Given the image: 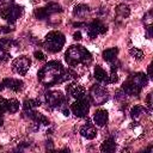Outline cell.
I'll return each instance as SVG.
<instances>
[{
  "label": "cell",
  "instance_id": "cell-1",
  "mask_svg": "<svg viewBox=\"0 0 153 153\" xmlns=\"http://www.w3.org/2000/svg\"><path fill=\"white\" fill-rule=\"evenodd\" d=\"M66 79V71L59 61H50L38 71V80L45 86L62 82Z\"/></svg>",
  "mask_w": 153,
  "mask_h": 153
},
{
  "label": "cell",
  "instance_id": "cell-2",
  "mask_svg": "<svg viewBox=\"0 0 153 153\" xmlns=\"http://www.w3.org/2000/svg\"><path fill=\"white\" fill-rule=\"evenodd\" d=\"M65 60L69 66H76V65H88L92 61V56L90 51L84 48L82 45H71L66 54H65Z\"/></svg>",
  "mask_w": 153,
  "mask_h": 153
},
{
  "label": "cell",
  "instance_id": "cell-3",
  "mask_svg": "<svg viewBox=\"0 0 153 153\" xmlns=\"http://www.w3.org/2000/svg\"><path fill=\"white\" fill-rule=\"evenodd\" d=\"M148 76L143 73H135L130 75L122 85V90L128 96H137L140 94L143 86L147 85Z\"/></svg>",
  "mask_w": 153,
  "mask_h": 153
},
{
  "label": "cell",
  "instance_id": "cell-4",
  "mask_svg": "<svg viewBox=\"0 0 153 153\" xmlns=\"http://www.w3.org/2000/svg\"><path fill=\"white\" fill-rule=\"evenodd\" d=\"M65 35L59 31H51L45 36L44 48L50 53H57L65 45Z\"/></svg>",
  "mask_w": 153,
  "mask_h": 153
},
{
  "label": "cell",
  "instance_id": "cell-5",
  "mask_svg": "<svg viewBox=\"0 0 153 153\" xmlns=\"http://www.w3.org/2000/svg\"><path fill=\"white\" fill-rule=\"evenodd\" d=\"M88 99L94 105H102L108 100V91L100 85H93L90 88Z\"/></svg>",
  "mask_w": 153,
  "mask_h": 153
},
{
  "label": "cell",
  "instance_id": "cell-6",
  "mask_svg": "<svg viewBox=\"0 0 153 153\" xmlns=\"http://www.w3.org/2000/svg\"><path fill=\"white\" fill-rule=\"evenodd\" d=\"M71 110H72L73 115H75L76 117H85L90 110V99L86 96L76 99L71 105Z\"/></svg>",
  "mask_w": 153,
  "mask_h": 153
},
{
  "label": "cell",
  "instance_id": "cell-7",
  "mask_svg": "<svg viewBox=\"0 0 153 153\" xmlns=\"http://www.w3.org/2000/svg\"><path fill=\"white\" fill-rule=\"evenodd\" d=\"M22 12H23V7L22 6H18V5H11V6H7L2 10H0V16L2 19L7 20L8 23H14L20 16H22Z\"/></svg>",
  "mask_w": 153,
  "mask_h": 153
},
{
  "label": "cell",
  "instance_id": "cell-8",
  "mask_svg": "<svg viewBox=\"0 0 153 153\" xmlns=\"http://www.w3.org/2000/svg\"><path fill=\"white\" fill-rule=\"evenodd\" d=\"M30 65H31V60H30L27 56H19V57H16V59L13 60V62H12V68H13V71H14L17 74L24 75V74H26V72L29 71Z\"/></svg>",
  "mask_w": 153,
  "mask_h": 153
},
{
  "label": "cell",
  "instance_id": "cell-9",
  "mask_svg": "<svg viewBox=\"0 0 153 153\" xmlns=\"http://www.w3.org/2000/svg\"><path fill=\"white\" fill-rule=\"evenodd\" d=\"M45 100L50 108H60L66 103V98L60 91H49L45 94Z\"/></svg>",
  "mask_w": 153,
  "mask_h": 153
},
{
  "label": "cell",
  "instance_id": "cell-10",
  "mask_svg": "<svg viewBox=\"0 0 153 153\" xmlns=\"http://www.w3.org/2000/svg\"><path fill=\"white\" fill-rule=\"evenodd\" d=\"M106 32V26L100 22V20H93L88 26H87V36L93 39L100 33Z\"/></svg>",
  "mask_w": 153,
  "mask_h": 153
},
{
  "label": "cell",
  "instance_id": "cell-11",
  "mask_svg": "<svg viewBox=\"0 0 153 153\" xmlns=\"http://www.w3.org/2000/svg\"><path fill=\"white\" fill-rule=\"evenodd\" d=\"M66 91H67V94H68V96H71V97H73V98H75V99H79V98H82V97L86 96L84 87H81L80 85L74 84V82L69 84V85L66 87Z\"/></svg>",
  "mask_w": 153,
  "mask_h": 153
},
{
  "label": "cell",
  "instance_id": "cell-12",
  "mask_svg": "<svg viewBox=\"0 0 153 153\" xmlns=\"http://www.w3.org/2000/svg\"><path fill=\"white\" fill-rule=\"evenodd\" d=\"M80 134H81L84 137H86V139H88V140H92V139H94V137L97 136V130H96L94 126H93L91 122H87L86 124H84V126L80 128Z\"/></svg>",
  "mask_w": 153,
  "mask_h": 153
},
{
  "label": "cell",
  "instance_id": "cell-13",
  "mask_svg": "<svg viewBox=\"0 0 153 153\" xmlns=\"http://www.w3.org/2000/svg\"><path fill=\"white\" fill-rule=\"evenodd\" d=\"M2 84H4L5 87H8V88H11V90L14 91V92H19V91H22L23 85H24L22 80H18V79H11V78H6V79H4V80H2Z\"/></svg>",
  "mask_w": 153,
  "mask_h": 153
},
{
  "label": "cell",
  "instance_id": "cell-14",
  "mask_svg": "<svg viewBox=\"0 0 153 153\" xmlns=\"http://www.w3.org/2000/svg\"><path fill=\"white\" fill-rule=\"evenodd\" d=\"M108 111L106 110H103V109H99L94 112V116H93V121L97 126L99 127H104L106 123H108Z\"/></svg>",
  "mask_w": 153,
  "mask_h": 153
},
{
  "label": "cell",
  "instance_id": "cell-15",
  "mask_svg": "<svg viewBox=\"0 0 153 153\" xmlns=\"http://www.w3.org/2000/svg\"><path fill=\"white\" fill-rule=\"evenodd\" d=\"M93 74H94V78H96L97 81L108 84L109 75H108V73H106L100 66H96V67H94V73H93Z\"/></svg>",
  "mask_w": 153,
  "mask_h": 153
},
{
  "label": "cell",
  "instance_id": "cell-16",
  "mask_svg": "<svg viewBox=\"0 0 153 153\" xmlns=\"http://www.w3.org/2000/svg\"><path fill=\"white\" fill-rule=\"evenodd\" d=\"M116 149V143L112 139H108L105 141H103V143L100 145V151L103 153H111Z\"/></svg>",
  "mask_w": 153,
  "mask_h": 153
},
{
  "label": "cell",
  "instance_id": "cell-17",
  "mask_svg": "<svg viewBox=\"0 0 153 153\" xmlns=\"http://www.w3.org/2000/svg\"><path fill=\"white\" fill-rule=\"evenodd\" d=\"M117 54H118V49L117 48H109V49H105L103 51V59L105 61H108V62H111V61H114L116 59Z\"/></svg>",
  "mask_w": 153,
  "mask_h": 153
},
{
  "label": "cell",
  "instance_id": "cell-18",
  "mask_svg": "<svg viewBox=\"0 0 153 153\" xmlns=\"http://www.w3.org/2000/svg\"><path fill=\"white\" fill-rule=\"evenodd\" d=\"M116 13H117V16H120L121 18H127V17L130 14V10H129V7H128L127 5L121 4V5H118V6L116 7Z\"/></svg>",
  "mask_w": 153,
  "mask_h": 153
},
{
  "label": "cell",
  "instance_id": "cell-19",
  "mask_svg": "<svg viewBox=\"0 0 153 153\" xmlns=\"http://www.w3.org/2000/svg\"><path fill=\"white\" fill-rule=\"evenodd\" d=\"M87 12H88V6L85 5V4H79V5H76V6L74 7V11H73L74 16H78V17H82V16H85Z\"/></svg>",
  "mask_w": 153,
  "mask_h": 153
},
{
  "label": "cell",
  "instance_id": "cell-20",
  "mask_svg": "<svg viewBox=\"0 0 153 153\" xmlns=\"http://www.w3.org/2000/svg\"><path fill=\"white\" fill-rule=\"evenodd\" d=\"M19 109V102L17 99H8L7 100V111L11 114L17 112Z\"/></svg>",
  "mask_w": 153,
  "mask_h": 153
},
{
  "label": "cell",
  "instance_id": "cell-21",
  "mask_svg": "<svg viewBox=\"0 0 153 153\" xmlns=\"http://www.w3.org/2000/svg\"><path fill=\"white\" fill-rule=\"evenodd\" d=\"M45 10H47V12H48V14H51V13H57V12H61L62 11V8H61V6L59 5V4H56V2H49L45 7H44Z\"/></svg>",
  "mask_w": 153,
  "mask_h": 153
},
{
  "label": "cell",
  "instance_id": "cell-22",
  "mask_svg": "<svg viewBox=\"0 0 153 153\" xmlns=\"http://www.w3.org/2000/svg\"><path fill=\"white\" fill-rule=\"evenodd\" d=\"M41 102L38 99H26L24 102V110H30V109H33L36 106H39Z\"/></svg>",
  "mask_w": 153,
  "mask_h": 153
},
{
  "label": "cell",
  "instance_id": "cell-23",
  "mask_svg": "<svg viewBox=\"0 0 153 153\" xmlns=\"http://www.w3.org/2000/svg\"><path fill=\"white\" fill-rule=\"evenodd\" d=\"M129 54L135 59V60H142L143 57H145V54H143V51L141 50V49H139V48H130V50H129Z\"/></svg>",
  "mask_w": 153,
  "mask_h": 153
},
{
  "label": "cell",
  "instance_id": "cell-24",
  "mask_svg": "<svg viewBox=\"0 0 153 153\" xmlns=\"http://www.w3.org/2000/svg\"><path fill=\"white\" fill-rule=\"evenodd\" d=\"M48 16L49 14H48L45 8H37V10H35V17L37 19H39V20H43V19L48 18Z\"/></svg>",
  "mask_w": 153,
  "mask_h": 153
},
{
  "label": "cell",
  "instance_id": "cell-25",
  "mask_svg": "<svg viewBox=\"0 0 153 153\" xmlns=\"http://www.w3.org/2000/svg\"><path fill=\"white\" fill-rule=\"evenodd\" d=\"M142 111H143V108L141 105H134V108H131V110H130V115H131V117L135 118V117H139Z\"/></svg>",
  "mask_w": 153,
  "mask_h": 153
},
{
  "label": "cell",
  "instance_id": "cell-26",
  "mask_svg": "<svg viewBox=\"0 0 153 153\" xmlns=\"http://www.w3.org/2000/svg\"><path fill=\"white\" fill-rule=\"evenodd\" d=\"M142 22H143V24L145 25H152V22H153V13H152V11H148L145 16H143V18H142Z\"/></svg>",
  "mask_w": 153,
  "mask_h": 153
},
{
  "label": "cell",
  "instance_id": "cell-27",
  "mask_svg": "<svg viewBox=\"0 0 153 153\" xmlns=\"http://www.w3.org/2000/svg\"><path fill=\"white\" fill-rule=\"evenodd\" d=\"M12 44H13V42H12V39H10V38H1V39H0V47H2V48L6 49V50H8V49L12 47Z\"/></svg>",
  "mask_w": 153,
  "mask_h": 153
},
{
  "label": "cell",
  "instance_id": "cell-28",
  "mask_svg": "<svg viewBox=\"0 0 153 153\" xmlns=\"http://www.w3.org/2000/svg\"><path fill=\"white\" fill-rule=\"evenodd\" d=\"M8 57H10V54L7 53V50L4 49L2 47H0V63L6 62L8 60Z\"/></svg>",
  "mask_w": 153,
  "mask_h": 153
},
{
  "label": "cell",
  "instance_id": "cell-29",
  "mask_svg": "<svg viewBox=\"0 0 153 153\" xmlns=\"http://www.w3.org/2000/svg\"><path fill=\"white\" fill-rule=\"evenodd\" d=\"M6 111H7V99L0 98V116H2V114Z\"/></svg>",
  "mask_w": 153,
  "mask_h": 153
},
{
  "label": "cell",
  "instance_id": "cell-30",
  "mask_svg": "<svg viewBox=\"0 0 153 153\" xmlns=\"http://www.w3.org/2000/svg\"><path fill=\"white\" fill-rule=\"evenodd\" d=\"M117 80H118V76H117L116 72H111L109 79H108V84H114V82H116Z\"/></svg>",
  "mask_w": 153,
  "mask_h": 153
},
{
  "label": "cell",
  "instance_id": "cell-31",
  "mask_svg": "<svg viewBox=\"0 0 153 153\" xmlns=\"http://www.w3.org/2000/svg\"><path fill=\"white\" fill-rule=\"evenodd\" d=\"M13 29L10 26V25H4V26H0V32L1 33H8V32H12Z\"/></svg>",
  "mask_w": 153,
  "mask_h": 153
},
{
  "label": "cell",
  "instance_id": "cell-32",
  "mask_svg": "<svg viewBox=\"0 0 153 153\" xmlns=\"http://www.w3.org/2000/svg\"><path fill=\"white\" fill-rule=\"evenodd\" d=\"M35 57H36L37 60H41V61H42V60L45 59V55H44L41 50H36V51H35Z\"/></svg>",
  "mask_w": 153,
  "mask_h": 153
},
{
  "label": "cell",
  "instance_id": "cell-33",
  "mask_svg": "<svg viewBox=\"0 0 153 153\" xmlns=\"http://www.w3.org/2000/svg\"><path fill=\"white\" fill-rule=\"evenodd\" d=\"M152 35H153V27H152V25H148L147 26V37L152 38Z\"/></svg>",
  "mask_w": 153,
  "mask_h": 153
},
{
  "label": "cell",
  "instance_id": "cell-34",
  "mask_svg": "<svg viewBox=\"0 0 153 153\" xmlns=\"http://www.w3.org/2000/svg\"><path fill=\"white\" fill-rule=\"evenodd\" d=\"M73 38H74L75 41H80V39H81V33H80V31H76V32H74V35H73Z\"/></svg>",
  "mask_w": 153,
  "mask_h": 153
},
{
  "label": "cell",
  "instance_id": "cell-35",
  "mask_svg": "<svg viewBox=\"0 0 153 153\" xmlns=\"http://www.w3.org/2000/svg\"><path fill=\"white\" fill-rule=\"evenodd\" d=\"M151 97H152V94H151V93H148V94H147V105H148V108H149V109H151V106H152Z\"/></svg>",
  "mask_w": 153,
  "mask_h": 153
},
{
  "label": "cell",
  "instance_id": "cell-36",
  "mask_svg": "<svg viewBox=\"0 0 153 153\" xmlns=\"http://www.w3.org/2000/svg\"><path fill=\"white\" fill-rule=\"evenodd\" d=\"M152 67H153V66H152V63H151V65L148 66V78H151V79L153 78V76H152Z\"/></svg>",
  "mask_w": 153,
  "mask_h": 153
},
{
  "label": "cell",
  "instance_id": "cell-37",
  "mask_svg": "<svg viewBox=\"0 0 153 153\" xmlns=\"http://www.w3.org/2000/svg\"><path fill=\"white\" fill-rule=\"evenodd\" d=\"M0 1H1V4H4V5H10V4H12L13 0H0Z\"/></svg>",
  "mask_w": 153,
  "mask_h": 153
},
{
  "label": "cell",
  "instance_id": "cell-38",
  "mask_svg": "<svg viewBox=\"0 0 153 153\" xmlns=\"http://www.w3.org/2000/svg\"><path fill=\"white\" fill-rule=\"evenodd\" d=\"M61 110H62V112H63V115H65V116H68V115H69L68 109H61Z\"/></svg>",
  "mask_w": 153,
  "mask_h": 153
},
{
  "label": "cell",
  "instance_id": "cell-39",
  "mask_svg": "<svg viewBox=\"0 0 153 153\" xmlns=\"http://www.w3.org/2000/svg\"><path fill=\"white\" fill-rule=\"evenodd\" d=\"M4 87H5V86H4V84H2V82H0V91H2V90H4Z\"/></svg>",
  "mask_w": 153,
  "mask_h": 153
},
{
  "label": "cell",
  "instance_id": "cell-40",
  "mask_svg": "<svg viewBox=\"0 0 153 153\" xmlns=\"http://www.w3.org/2000/svg\"><path fill=\"white\" fill-rule=\"evenodd\" d=\"M2 123H4V121H2V117L0 116V126H2Z\"/></svg>",
  "mask_w": 153,
  "mask_h": 153
}]
</instances>
